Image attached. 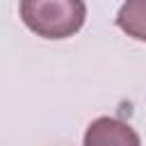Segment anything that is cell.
<instances>
[{"mask_svg": "<svg viewBox=\"0 0 146 146\" xmlns=\"http://www.w3.org/2000/svg\"><path fill=\"white\" fill-rule=\"evenodd\" d=\"M116 25L132 39L146 41V0H128L116 14Z\"/></svg>", "mask_w": 146, "mask_h": 146, "instance_id": "3", "label": "cell"}, {"mask_svg": "<svg viewBox=\"0 0 146 146\" xmlns=\"http://www.w3.org/2000/svg\"><path fill=\"white\" fill-rule=\"evenodd\" d=\"M82 146H141L132 125L114 116H98L87 125Z\"/></svg>", "mask_w": 146, "mask_h": 146, "instance_id": "2", "label": "cell"}, {"mask_svg": "<svg viewBox=\"0 0 146 146\" xmlns=\"http://www.w3.org/2000/svg\"><path fill=\"white\" fill-rule=\"evenodd\" d=\"M18 11L23 23L43 39L73 36L87 18V5L80 0H23Z\"/></svg>", "mask_w": 146, "mask_h": 146, "instance_id": "1", "label": "cell"}]
</instances>
